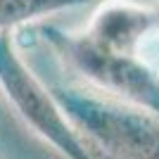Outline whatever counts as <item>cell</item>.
I'll return each mask as SVG.
<instances>
[{"instance_id":"6da1fadb","label":"cell","mask_w":159,"mask_h":159,"mask_svg":"<svg viewBox=\"0 0 159 159\" xmlns=\"http://www.w3.org/2000/svg\"><path fill=\"white\" fill-rule=\"evenodd\" d=\"M50 93L88 147L112 159H159V119L88 86L52 83Z\"/></svg>"},{"instance_id":"7a4b0ae2","label":"cell","mask_w":159,"mask_h":159,"mask_svg":"<svg viewBox=\"0 0 159 159\" xmlns=\"http://www.w3.org/2000/svg\"><path fill=\"white\" fill-rule=\"evenodd\" d=\"M38 33L88 88L135 105L159 119V71L147 60L100 45L83 31L43 24Z\"/></svg>"},{"instance_id":"3957f363","label":"cell","mask_w":159,"mask_h":159,"mask_svg":"<svg viewBox=\"0 0 159 159\" xmlns=\"http://www.w3.org/2000/svg\"><path fill=\"white\" fill-rule=\"evenodd\" d=\"M0 90L14 114L64 159H95L55 102L50 88L31 71L14 45L12 31H0Z\"/></svg>"},{"instance_id":"277c9868","label":"cell","mask_w":159,"mask_h":159,"mask_svg":"<svg viewBox=\"0 0 159 159\" xmlns=\"http://www.w3.org/2000/svg\"><path fill=\"white\" fill-rule=\"evenodd\" d=\"M88 2L90 0H0V31H12Z\"/></svg>"},{"instance_id":"5b68a950","label":"cell","mask_w":159,"mask_h":159,"mask_svg":"<svg viewBox=\"0 0 159 159\" xmlns=\"http://www.w3.org/2000/svg\"><path fill=\"white\" fill-rule=\"evenodd\" d=\"M138 55L143 60H150V64L159 71V29H154L138 48Z\"/></svg>"}]
</instances>
